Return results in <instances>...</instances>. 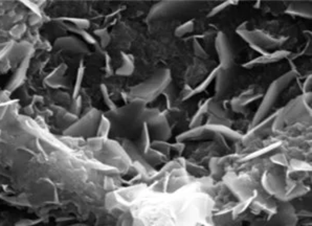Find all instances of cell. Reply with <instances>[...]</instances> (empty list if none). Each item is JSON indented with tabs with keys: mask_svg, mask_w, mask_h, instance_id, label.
Returning a JSON list of instances; mask_svg holds the SVG:
<instances>
[{
	"mask_svg": "<svg viewBox=\"0 0 312 226\" xmlns=\"http://www.w3.org/2000/svg\"><path fill=\"white\" fill-rule=\"evenodd\" d=\"M214 133L210 129L208 124L201 125L199 127L192 128L186 132L179 134L176 137V142H185L189 140H195V139H201V138H208V137H214Z\"/></svg>",
	"mask_w": 312,
	"mask_h": 226,
	"instance_id": "4fadbf2b",
	"label": "cell"
},
{
	"mask_svg": "<svg viewBox=\"0 0 312 226\" xmlns=\"http://www.w3.org/2000/svg\"><path fill=\"white\" fill-rule=\"evenodd\" d=\"M150 148H151V137H150L148 126H147V124L145 123L142 127V130H141V152H142V154L144 155L145 153L148 151Z\"/></svg>",
	"mask_w": 312,
	"mask_h": 226,
	"instance_id": "603a6c76",
	"label": "cell"
},
{
	"mask_svg": "<svg viewBox=\"0 0 312 226\" xmlns=\"http://www.w3.org/2000/svg\"><path fill=\"white\" fill-rule=\"evenodd\" d=\"M122 57H123V64L116 70V75L122 76V77L131 76L134 71L133 59L129 55H126V53H123Z\"/></svg>",
	"mask_w": 312,
	"mask_h": 226,
	"instance_id": "44dd1931",
	"label": "cell"
},
{
	"mask_svg": "<svg viewBox=\"0 0 312 226\" xmlns=\"http://www.w3.org/2000/svg\"><path fill=\"white\" fill-rule=\"evenodd\" d=\"M194 26H195L194 20L191 19L178 26V28L175 30V36L178 38H181L183 37V36H186L194 31Z\"/></svg>",
	"mask_w": 312,
	"mask_h": 226,
	"instance_id": "cb8c5ba5",
	"label": "cell"
},
{
	"mask_svg": "<svg viewBox=\"0 0 312 226\" xmlns=\"http://www.w3.org/2000/svg\"><path fill=\"white\" fill-rule=\"evenodd\" d=\"M278 217H279V220H281V222L284 225H295L297 221L295 210H293L291 204L286 201H282L279 207Z\"/></svg>",
	"mask_w": 312,
	"mask_h": 226,
	"instance_id": "2e32d148",
	"label": "cell"
},
{
	"mask_svg": "<svg viewBox=\"0 0 312 226\" xmlns=\"http://www.w3.org/2000/svg\"><path fill=\"white\" fill-rule=\"evenodd\" d=\"M83 77H84V66H83V64H81V66L78 70L77 82H76V86H75V91H73V97H77L79 94L80 88L82 85V81H83Z\"/></svg>",
	"mask_w": 312,
	"mask_h": 226,
	"instance_id": "4dcf8cb0",
	"label": "cell"
},
{
	"mask_svg": "<svg viewBox=\"0 0 312 226\" xmlns=\"http://www.w3.org/2000/svg\"><path fill=\"white\" fill-rule=\"evenodd\" d=\"M233 3H238L237 1H232V0H227V1H224L222 2L221 4H218L217 6H215L212 11H210L208 14V17L210 18V17H214L216 15H218L219 13H221L223 10H225V8L229 5H232Z\"/></svg>",
	"mask_w": 312,
	"mask_h": 226,
	"instance_id": "f1b7e54d",
	"label": "cell"
},
{
	"mask_svg": "<svg viewBox=\"0 0 312 226\" xmlns=\"http://www.w3.org/2000/svg\"><path fill=\"white\" fill-rule=\"evenodd\" d=\"M209 166H210V170H212V174L214 176H218L222 172L221 164H220V159L218 158H214L210 160Z\"/></svg>",
	"mask_w": 312,
	"mask_h": 226,
	"instance_id": "1f68e13d",
	"label": "cell"
},
{
	"mask_svg": "<svg viewBox=\"0 0 312 226\" xmlns=\"http://www.w3.org/2000/svg\"><path fill=\"white\" fill-rule=\"evenodd\" d=\"M217 70H218V67H216L212 72H210V74L208 76V78H207L206 80H204L203 82H201L197 87H195V88H193L192 90H190V91L185 95V97H183V101H187V99H189V98H191V97H193V96H195V95H197V94H199V93H201V92H204L205 90H207V88H208L210 84H212V82L215 80Z\"/></svg>",
	"mask_w": 312,
	"mask_h": 226,
	"instance_id": "d6986e66",
	"label": "cell"
},
{
	"mask_svg": "<svg viewBox=\"0 0 312 226\" xmlns=\"http://www.w3.org/2000/svg\"><path fill=\"white\" fill-rule=\"evenodd\" d=\"M203 5L198 1H188V0H164L154 4L147 17L148 21L158 19H167V18L185 17L197 12Z\"/></svg>",
	"mask_w": 312,
	"mask_h": 226,
	"instance_id": "3957f363",
	"label": "cell"
},
{
	"mask_svg": "<svg viewBox=\"0 0 312 226\" xmlns=\"http://www.w3.org/2000/svg\"><path fill=\"white\" fill-rule=\"evenodd\" d=\"M312 77L308 76V78L305 80L304 83V93H309L311 92V88H312Z\"/></svg>",
	"mask_w": 312,
	"mask_h": 226,
	"instance_id": "d590c367",
	"label": "cell"
},
{
	"mask_svg": "<svg viewBox=\"0 0 312 226\" xmlns=\"http://www.w3.org/2000/svg\"><path fill=\"white\" fill-rule=\"evenodd\" d=\"M110 128H111V125H110V122L107 117L105 115L101 117V121L99 123V130H98L99 136L107 137Z\"/></svg>",
	"mask_w": 312,
	"mask_h": 226,
	"instance_id": "4316f807",
	"label": "cell"
},
{
	"mask_svg": "<svg viewBox=\"0 0 312 226\" xmlns=\"http://www.w3.org/2000/svg\"><path fill=\"white\" fill-rule=\"evenodd\" d=\"M225 183L241 201H246L253 198V191L246 180H242V178H227Z\"/></svg>",
	"mask_w": 312,
	"mask_h": 226,
	"instance_id": "8fae6325",
	"label": "cell"
},
{
	"mask_svg": "<svg viewBox=\"0 0 312 226\" xmlns=\"http://www.w3.org/2000/svg\"><path fill=\"white\" fill-rule=\"evenodd\" d=\"M61 46L65 47L66 49L76 51V52H86L88 51L87 47L85 45L82 43L81 41L75 39V38H66V39H62L61 41Z\"/></svg>",
	"mask_w": 312,
	"mask_h": 226,
	"instance_id": "7402d4cb",
	"label": "cell"
},
{
	"mask_svg": "<svg viewBox=\"0 0 312 226\" xmlns=\"http://www.w3.org/2000/svg\"><path fill=\"white\" fill-rule=\"evenodd\" d=\"M148 126L150 137L153 140H160V141H168L172 136V129L168 122L167 116L163 113H159L153 117L152 120L146 123Z\"/></svg>",
	"mask_w": 312,
	"mask_h": 226,
	"instance_id": "52a82bcc",
	"label": "cell"
},
{
	"mask_svg": "<svg viewBox=\"0 0 312 226\" xmlns=\"http://www.w3.org/2000/svg\"><path fill=\"white\" fill-rule=\"evenodd\" d=\"M96 34L99 36L101 39V43H102V46L106 47L108 43L110 42V37L107 33L106 30H102V31H96Z\"/></svg>",
	"mask_w": 312,
	"mask_h": 226,
	"instance_id": "836d02e7",
	"label": "cell"
},
{
	"mask_svg": "<svg viewBox=\"0 0 312 226\" xmlns=\"http://www.w3.org/2000/svg\"><path fill=\"white\" fill-rule=\"evenodd\" d=\"M310 111L311 106L305 101L304 94L300 95L277 112L276 119L272 124V130H281L285 126L303 119L306 114H309Z\"/></svg>",
	"mask_w": 312,
	"mask_h": 226,
	"instance_id": "5b68a950",
	"label": "cell"
},
{
	"mask_svg": "<svg viewBox=\"0 0 312 226\" xmlns=\"http://www.w3.org/2000/svg\"><path fill=\"white\" fill-rule=\"evenodd\" d=\"M286 13L290 15H297L300 17L309 18V19H311V17H312L311 2H305V1L291 2L287 7Z\"/></svg>",
	"mask_w": 312,
	"mask_h": 226,
	"instance_id": "e0dca14e",
	"label": "cell"
},
{
	"mask_svg": "<svg viewBox=\"0 0 312 226\" xmlns=\"http://www.w3.org/2000/svg\"><path fill=\"white\" fill-rule=\"evenodd\" d=\"M101 90H102V94H103V97H104V101L107 104V106L110 108V110L116 109V107H115L114 103L112 102V99L110 98V96H109V93H108V90H107L106 86H104V85L101 86Z\"/></svg>",
	"mask_w": 312,
	"mask_h": 226,
	"instance_id": "d6a6232c",
	"label": "cell"
},
{
	"mask_svg": "<svg viewBox=\"0 0 312 226\" xmlns=\"http://www.w3.org/2000/svg\"><path fill=\"white\" fill-rule=\"evenodd\" d=\"M132 225H133V220L130 218V217H126L121 224V226H132Z\"/></svg>",
	"mask_w": 312,
	"mask_h": 226,
	"instance_id": "8d00e7d4",
	"label": "cell"
},
{
	"mask_svg": "<svg viewBox=\"0 0 312 226\" xmlns=\"http://www.w3.org/2000/svg\"><path fill=\"white\" fill-rule=\"evenodd\" d=\"M208 111H209L210 114H212L213 116L217 117L218 120L226 123L229 126V127H231V126H232V122H231V120H229L227 111L221 106V104H220L219 101H216V99L213 98V97L210 98V102L208 104Z\"/></svg>",
	"mask_w": 312,
	"mask_h": 226,
	"instance_id": "ac0fdd59",
	"label": "cell"
},
{
	"mask_svg": "<svg viewBox=\"0 0 312 226\" xmlns=\"http://www.w3.org/2000/svg\"><path fill=\"white\" fill-rule=\"evenodd\" d=\"M171 83V71L167 68H162L156 71L145 82L134 86L130 90L129 95L132 99H142L147 104L163 93Z\"/></svg>",
	"mask_w": 312,
	"mask_h": 226,
	"instance_id": "7a4b0ae2",
	"label": "cell"
},
{
	"mask_svg": "<svg viewBox=\"0 0 312 226\" xmlns=\"http://www.w3.org/2000/svg\"><path fill=\"white\" fill-rule=\"evenodd\" d=\"M231 69H221L218 66V70L216 72V94H215V99L216 101H221V99L229 92V90L232 88V76L231 72H229Z\"/></svg>",
	"mask_w": 312,
	"mask_h": 226,
	"instance_id": "30bf717a",
	"label": "cell"
},
{
	"mask_svg": "<svg viewBox=\"0 0 312 226\" xmlns=\"http://www.w3.org/2000/svg\"><path fill=\"white\" fill-rule=\"evenodd\" d=\"M132 226H144V224L140 220H135V221H133V225Z\"/></svg>",
	"mask_w": 312,
	"mask_h": 226,
	"instance_id": "74e56055",
	"label": "cell"
},
{
	"mask_svg": "<svg viewBox=\"0 0 312 226\" xmlns=\"http://www.w3.org/2000/svg\"><path fill=\"white\" fill-rule=\"evenodd\" d=\"M296 78L295 71H288L286 74H284L280 78L276 79L273 82L269 85L267 91L263 95L262 102L258 108V110L255 113V116L253 119V127L257 124H259L265 117H267L269 111L273 105L278 101L279 95L284 91L293 80Z\"/></svg>",
	"mask_w": 312,
	"mask_h": 226,
	"instance_id": "277c9868",
	"label": "cell"
},
{
	"mask_svg": "<svg viewBox=\"0 0 312 226\" xmlns=\"http://www.w3.org/2000/svg\"><path fill=\"white\" fill-rule=\"evenodd\" d=\"M290 165L293 169H296V170H305L307 166L305 162H301L299 160H291Z\"/></svg>",
	"mask_w": 312,
	"mask_h": 226,
	"instance_id": "e575fe53",
	"label": "cell"
},
{
	"mask_svg": "<svg viewBox=\"0 0 312 226\" xmlns=\"http://www.w3.org/2000/svg\"><path fill=\"white\" fill-rule=\"evenodd\" d=\"M281 142H276V143H272L271 146H268V147H265L264 149H260L259 151H256L254 153H252V154L247 155L244 157L243 160H250V159H253V158H256V157H259L263 154H266V153H268L270 151H272L273 149H276L278 146H280Z\"/></svg>",
	"mask_w": 312,
	"mask_h": 226,
	"instance_id": "83f0119b",
	"label": "cell"
},
{
	"mask_svg": "<svg viewBox=\"0 0 312 226\" xmlns=\"http://www.w3.org/2000/svg\"><path fill=\"white\" fill-rule=\"evenodd\" d=\"M236 33L247 43L254 45V46L261 47L263 49L277 48L279 46H282L287 40L285 37L274 38L272 36L262 31H249L246 29H238Z\"/></svg>",
	"mask_w": 312,
	"mask_h": 226,
	"instance_id": "8992f818",
	"label": "cell"
},
{
	"mask_svg": "<svg viewBox=\"0 0 312 226\" xmlns=\"http://www.w3.org/2000/svg\"><path fill=\"white\" fill-rule=\"evenodd\" d=\"M210 102V98L207 99V101L201 105L198 110L195 112V114L193 115L192 117V121L190 123V128H196V127H199V126L203 125V121H204V117L205 115L208 112V104Z\"/></svg>",
	"mask_w": 312,
	"mask_h": 226,
	"instance_id": "ffe728a7",
	"label": "cell"
},
{
	"mask_svg": "<svg viewBox=\"0 0 312 226\" xmlns=\"http://www.w3.org/2000/svg\"><path fill=\"white\" fill-rule=\"evenodd\" d=\"M290 52L287 51V50H276L273 52H267L265 53V55H262L258 58H255L254 60L250 61L245 63V64H243L242 66L244 68H254L256 66H259V65H264V64H269V63H276V62H279L283 59H285L287 57H289Z\"/></svg>",
	"mask_w": 312,
	"mask_h": 226,
	"instance_id": "7c38bea8",
	"label": "cell"
},
{
	"mask_svg": "<svg viewBox=\"0 0 312 226\" xmlns=\"http://www.w3.org/2000/svg\"><path fill=\"white\" fill-rule=\"evenodd\" d=\"M193 50H194L195 55L201 59H207L208 58V52L205 50V48L201 46V44L199 43L198 40H194L193 41Z\"/></svg>",
	"mask_w": 312,
	"mask_h": 226,
	"instance_id": "f546056e",
	"label": "cell"
},
{
	"mask_svg": "<svg viewBox=\"0 0 312 226\" xmlns=\"http://www.w3.org/2000/svg\"><path fill=\"white\" fill-rule=\"evenodd\" d=\"M276 115H277V112L273 113L272 115L265 117V119L262 120L259 124L254 126V127L251 129V131H249V133L245 135V138L259 136V135H262L266 132H268L269 130H272V124L274 122V119H276Z\"/></svg>",
	"mask_w": 312,
	"mask_h": 226,
	"instance_id": "9a60e30c",
	"label": "cell"
},
{
	"mask_svg": "<svg viewBox=\"0 0 312 226\" xmlns=\"http://www.w3.org/2000/svg\"><path fill=\"white\" fill-rule=\"evenodd\" d=\"M146 108V102L142 99H133V101L122 108H116L105 114L109 120L110 125L122 132L141 133L142 127L145 123L142 121V115Z\"/></svg>",
	"mask_w": 312,
	"mask_h": 226,
	"instance_id": "6da1fadb",
	"label": "cell"
},
{
	"mask_svg": "<svg viewBox=\"0 0 312 226\" xmlns=\"http://www.w3.org/2000/svg\"><path fill=\"white\" fill-rule=\"evenodd\" d=\"M215 47L219 58V67L225 70L231 69L234 64V53L224 33H218Z\"/></svg>",
	"mask_w": 312,
	"mask_h": 226,
	"instance_id": "ba28073f",
	"label": "cell"
},
{
	"mask_svg": "<svg viewBox=\"0 0 312 226\" xmlns=\"http://www.w3.org/2000/svg\"><path fill=\"white\" fill-rule=\"evenodd\" d=\"M264 187L267 192L272 195H276L278 198H283L285 195V185H284L283 180L273 174H266L264 179L262 180Z\"/></svg>",
	"mask_w": 312,
	"mask_h": 226,
	"instance_id": "5bb4252c",
	"label": "cell"
},
{
	"mask_svg": "<svg viewBox=\"0 0 312 226\" xmlns=\"http://www.w3.org/2000/svg\"><path fill=\"white\" fill-rule=\"evenodd\" d=\"M152 149L159 152L160 154L168 156L171 152V144L168 141H160V140H153L151 142Z\"/></svg>",
	"mask_w": 312,
	"mask_h": 226,
	"instance_id": "d4e9b609",
	"label": "cell"
},
{
	"mask_svg": "<svg viewBox=\"0 0 312 226\" xmlns=\"http://www.w3.org/2000/svg\"><path fill=\"white\" fill-rule=\"evenodd\" d=\"M101 121V114L98 110L94 109L82 117L78 123L73 124L68 129V133L72 135H87L97 130Z\"/></svg>",
	"mask_w": 312,
	"mask_h": 226,
	"instance_id": "9c48e42d",
	"label": "cell"
},
{
	"mask_svg": "<svg viewBox=\"0 0 312 226\" xmlns=\"http://www.w3.org/2000/svg\"><path fill=\"white\" fill-rule=\"evenodd\" d=\"M144 156L150 166L152 164H158V162L162 160V154H160L159 152H157L152 148H150L148 151H147L144 154Z\"/></svg>",
	"mask_w": 312,
	"mask_h": 226,
	"instance_id": "484cf974",
	"label": "cell"
}]
</instances>
